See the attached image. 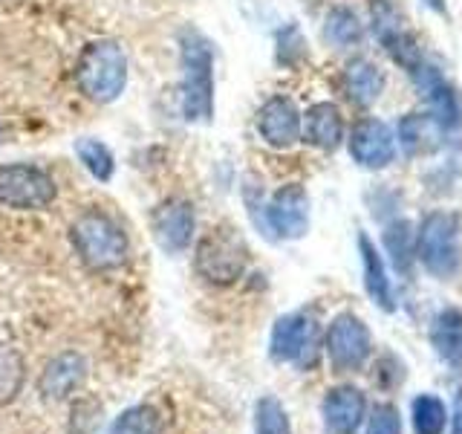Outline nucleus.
<instances>
[{
	"label": "nucleus",
	"mask_w": 462,
	"mask_h": 434,
	"mask_svg": "<svg viewBox=\"0 0 462 434\" xmlns=\"http://www.w3.org/2000/svg\"><path fill=\"white\" fill-rule=\"evenodd\" d=\"M180 64L185 119L208 125L214 119V47L199 29L180 33Z\"/></svg>",
	"instance_id": "f257e3e1"
},
{
	"label": "nucleus",
	"mask_w": 462,
	"mask_h": 434,
	"mask_svg": "<svg viewBox=\"0 0 462 434\" xmlns=\"http://www.w3.org/2000/svg\"><path fill=\"white\" fill-rule=\"evenodd\" d=\"M69 238L81 260L93 269H119L130 258V241L125 229L113 221L110 214L90 209L76 217V223L69 229Z\"/></svg>",
	"instance_id": "f03ea898"
},
{
	"label": "nucleus",
	"mask_w": 462,
	"mask_h": 434,
	"mask_svg": "<svg viewBox=\"0 0 462 434\" xmlns=\"http://www.w3.org/2000/svg\"><path fill=\"white\" fill-rule=\"evenodd\" d=\"M127 55L122 50L119 41H110V38H101L87 43L81 58H79V87L81 93L96 101V105H110L116 101L127 87Z\"/></svg>",
	"instance_id": "7ed1b4c3"
},
{
	"label": "nucleus",
	"mask_w": 462,
	"mask_h": 434,
	"mask_svg": "<svg viewBox=\"0 0 462 434\" xmlns=\"http://www.w3.org/2000/svg\"><path fill=\"white\" fill-rule=\"evenodd\" d=\"M416 258L433 278H454L462 267V221L454 212H430L416 235Z\"/></svg>",
	"instance_id": "20e7f679"
},
{
	"label": "nucleus",
	"mask_w": 462,
	"mask_h": 434,
	"mask_svg": "<svg viewBox=\"0 0 462 434\" xmlns=\"http://www.w3.org/2000/svg\"><path fill=\"white\" fill-rule=\"evenodd\" d=\"M249 267V246L235 226H214L199 238L194 269L211 287H231Z\"/></svg>",
	"instance_id": "39448f33"
},
{
	"label": "nucleus",
	"mask_w": 462,
	"mask_h": 434,
	"mask_svg": "<svg viewBox=\"0 0 462 434\" xmlns=\"http://www.w3.org/2000/svg\"><path fill=\"white\" fill-rule=\"evenodd\" d=\"M58 197V185L47 171L29 163L0 165V206L38 212L52 206Z\"/></svg>",
	"instance_id": "423d86ee"
},
{
	"label": "nucleus",
	"mask_w": 462,
	"mask_h": 434,
	"mask_svg": "<svg viewBox=\"0 0 462 434\" xmlns=\"http://www.w3.org/2000/svg\"><path fill=\"white\" fill-rule=\"evenodd\" d=\"M269 356L283 365L312 368L318 359V322L310 313H286L272 327Z\"/></svg>",
	"instance_id": "0eeeda50"
},
{
	"label": "nucleus",
	"mask_w": 462,
	"mask_h": 434,
	"mask_svg": "<svg viewBox=\"0 0 462 434\" xmlns=\"http://www.w3.org/2000/svg\"><path fill=\"white\" fill-rule=\"evenodd\" d=\"M327 356L332 362V368L346 373V371H358L365 368V362L370 359V330L353 313H341L329 322L327 336H324Z\"/></svg>",
	"instance_id": "6e6552de"
},
{
	"label": "nucleus",
	"mask_w": 462,
	"mask_h": 434,
	"mask_svg": "<svg viewBox=\"0 0 462 434\" xmlns=\"http://www.w3.org/2000/svg\"><path fill=\"white\" fill-rule=\"evenodd\" d=\"M263 226L281 241H298L310 231V194L300 183H286L263 203Z\"/></svg>",
	"instance_id": "1a4fd4ad"
},
{
	"label": "nucleus",
	"mask_w": 462,
	"mask_h": 434,
	"mask_svg": "<svg viewBox=\"0 0 462 434\" xmlns=\"http://www.w3.org/2000/svg\"><path fill=\"white\" fill-rule=\"evenodd\" d=\"M370 21H373V33L382 41L387 55L413 76V72L425 64V58H422V50H419V41L413 38L411 29L404 26L402 14L390 6L387 0H375L370 9Z\"/></svg>",
	"instance_id": "9d476101"
},
{
	"label": "nucleus",
	"mask_w": 462,
	"mask_h": 434,
	"mask_svg": "<svg viewBox=\"0 0 462 434\" xmlns=\"http://www.w3.org/2000/svg\"><path fill=\"white\" fill-rule=\"evenodd\" d=\"M151 231L159 243V250H165L168 255H180L188 246L194 243L197 235V212L188 200L171 197L165 203H159L151 214Z\"/></svg>",
	"instance_id": "9b49d317"
},
{
	"label": "nucleus",
	"mask_w": 462,
	"mask_h": 434,
	"mask_svg": "<svg viewBox=\"0 0 462 434\" xmlns=\"http://www.w3.org/2000/svg\"><path fill=\"white\" fill-rule=\"evenodd\" d=\"M413 79L422 90L428 108H430V119L437 122L439 130H459L462 127V99L457 93V87L448 81L439 70H433L430 64H422Z\"/></svg>",
	"instance_id": "f8f14e48"
},
{
	"label": "nucleus",
	"mask_w": 462,
	"mask_h": 434,
	"mask_svg": "<svg viewBox=\"0 0 462 434\" xmlns=\"http://www.w3.org/2000/svg\"><path fill=\"white\" fill-rule=\"evenodd\" d=\"M350 154L361 168H387L396 156V139L382 119H361L350 134Z\"/></svg>",
	"instance_id": "ddd939ff"
},
{
	"label": "nucleus",
	"mask_w": 462,
	"mask_h": 434,
	"mask_svg": "<svg viewBox=\"0 0 462 434\" xmlns=\"http://www.w3.org/2000/svg\"><path fill=\"white\" fill-rule=\"evenodd\" d=\"M300 110L289 96H272L257 113V134L272 148H292L300 139Z\"/></svg>",
	"instance_id": "4468645a"
},
{
	"label": "nucleus",
	"mask_w": 462,
	"mask_h": 434,
	"mask_svg": "<svg viewBox=\"0 0 462 434\" xmlns=\"http://www.w3.org/2000/svg\"><path fill=\"white\" fill-rule=\"evenodd\" d=\"M367 400L356 385L332 388L321 402V420L327 434H356L365 423Z\"/></svg>",
	"instance_id": "2eb2a0df"
},
{
	"label": "nucleus",
	"mask_w": 462,
	"mask_h": 434,
	"mask_svg": "<svg viewBox=\"0 0 462 434\" xmlns=\"http://www.w3.org/2000/svg\"><path fill=\"white\" fill-rule=\"evenodd\" d=\"M300 134L318 151H336L344 142V116L332 101H318L300 119Z\"/></svg>",
	"instance_id": "dca6fc26"
},
{
	"label": "nucleus",
	"mask_w": 462,
	"mask_h": 434,
	"mask_svg": "<svg viewBox=\"0 0 462 434\" xmlns=\"http://www.w3.org/2000/svg\"><path fill=\"white\" fill-rule=\"evenodd\" d=\"M87 376V359L76 351L58 354L41 373V394L50 400H64L76 391Z\"/></svg>",
	"instance_id": "f3484780"
},
{
	"label": "nucleus",
	"mask_w": 462,
	"mask_h": 434,
	"mask_svg": "<svg viewBox=\"0 0 462 434\" xmlns=\"http://www.w3.org/2000/svg\"><path fill=\"white\" fill-rule=\"evenodd\" d=\"M358 255H361V269H365V293L379 310L393 313L396 310L393 284H390V275L384 269L379 250H375L367 235H358Z\"/></svg>",
	"instance_id": "a211bd4d"
},
{
	"label": "nucleus",
	"mask_w": 462,
	"mask_h": 434,
	"mask_svg": "<svg viewBox=\"0 0 462 434\" xmlns=\"http://www.w3.org/2000/svg\"><path fill=\"white\" fill-rule=\"evenodd\" d=\"M430 347L445 365L462 368V310L445 307L430 318Z\"/></svg>",
	"instance_id": "6ab92c4d"
},
{
	"label": "nucleus",
	"mask_w": 462,
	"mask_h": 434,
	"mask_svg": "<svg viewBox=\"0 0 462 434\" xmlns=\"http://www.w3.org/2000/svg\"><path fill=\"white\" fill-rule=\"evenodd\" d=\"M344 90L356 105L370 108L384 93V72L370 58H353L344 67Z\"/></svg>",
	"instance_id": "aec40b11"
},
{
	"label": "nucleus",
	"mask_w": 462,
	"mask_h": 434,
	"mask_svg": "<svg viewBox=\"0 0 462 434\" xmlns=\"http://www.w3.org/2000/svg\"><path fill=\"white\" fill-rule=\"evenodd\" d=\"M324 38L336 50H350L358 47L361 38H365V26L350 6H332L324 18Z\"/></svg>",
	"instance_id": "412c9836"
},
{
	"label": "nucleus",
	"mask_w": 462,
	"mask_h": 434,
	"mask_svg": "<svg viewBox=\"0 0 462 434\" xmlns=\"http://www.w3.org/2000/svg\"><path fill=\"white\" fill-rule=\"evenodd\" d=\"M437 134H439L437 122L425 113H408V116H402V122H399V142L408 156H416L433 148V145H437Z\"/></svg>",
	"instance_id": "4be33fe9"
},
{
	"label": "nucleus",
	"mask_w": 462,
	"mask_h": 434,
	"mask_svg": "<svg viewBox=\"0 0 462 434\" xmlns=\"http://www.w3.org/2000/svg\"><path fill=\"white\" fill-rule=\"evenodd\" d=\"M107 434H162V417L148 402H136L113 417Z\"/></svg>",
	"instance_id": "5701e85b"
},
{
	"label": "nucleus",
	"mask_w": 462,
	"mask_h": 434,
	"mask_svg": "<svg viewBox=\"0 0 462 434\" xmlns=\"http://www.w3.org/2000/svg\"><path fill=\"white\" fill-rule=\"evenodd\" d=\"M411 423L416 434H442L448 426V409L439 397L419 394L411 402Z\"/></svg>",
	"instance_id": "b1692460"
},
{
	"label": "nucleus",
	"mask_w": 462,
	"mask_h": 434,
	"mask_svg": "<svg viewBox=\"0 0 462 434\" xmlns=\"http://www.w3.org/2000/svg\"><path fill=\"white\" fill-rule=\"evenodd\" d=\"M384 250L399 272H408L416 258V235L408 221H396L384 229Z\"/></svg>",
	"instance_id": "393cba45"
},
{
	"label": "nucleus",
	"mask_w": 462,
	"mask_h": 434,
	"mask_svg": "<svg viewBox=\"0 0 462 434\" xmlns=\"http://www.w3.org/2000/svg\"><path fill=\"white\" fill-rule=\"evenodd\" d=\"M76 154L81 159V165L93 174V180L98 183H110L116 174V156L105 142L98 139H79L76 142Z\"/></svg>",
	"instance_id": "a878e982"
},
{
	"label": "nucleus",
	"mask_w": 462,
	"mask_h": 434,
	"mask_svg": "<svg viewBox=\"0 0 462 434\" xmlns=\"http://www.w3.org/2000/svg\"><path fill=\"white\" fill-rule=\"evenodd\" d=\"M254 434H292V423L281 400L260 397L254 405Z\"/></svg>",
	"instance_id": "bb28decb"
},
{
	"label": "nucleus",
	"mask_w": 462,
	"mask_h": 434,
	"mask_svg": "<svg viewBox=\"0 0 462 434\" xmlns=\"http://www.w3.org/2000/svg\"><path fill=\"white\" fill-rule=\"evenodd\" d=\"M274 43H278V47H274V58H278V64L283 67H295L300 58L307 55V41H303L300 29L295 24L283 26L278 38H274Z\"/></svg>",
	"instance_id": "cd10ccee"
},
{
	"label": "nucleus",
	"mask_w": 462,
	"mask_h": 434,
	"mask_svg": "<svg viewBox=\"0 0 462 434\" xmlns=\"http://www.w3.org/2000/svg\"><path fill=\"white\" fill-rule=\"evenodd\" d=\"M21 380H23V368L18 354L0 351V402L9 400L21 388Z\"/></svg>",
	"instance_id": "c85d7f7f"
},
{
	"label": "nucleus",
	"mask_w": 462,
	"mask_h": 434,
	"mask_svg": "<svg viewBox=\"0 0 462 434\" xmlns=\"http://www.w3.org/2000/svg\"><path fill=\"white\" fill-rule=\"evenodd\" d=\"M365 434H402V423H399V411L396 405L390 402H379L370 411L367 420V431Z\"/></svg>",
	"instance_id": "c756f323"
},
{
	"label": "nucleus",
	"mask_w": 462,
	"mask_h": 434,
	"mask_svg": "<svg viewBox=\"0 0 462 434\" xmlns=\"http://www.w3.org/2000/svg\"><path fill=\"white\" fill-rule=\"evenodd\" d=\"M451 434H462V388L457 391V397H454V411H451Z\"/></svg>",
	"instance_id": "7c9ffc66"
},
{
	"label": "nucleus",
	"mask_w": 462,
	"mask_h": 434,
	"mask_svg": "<svg viewBox=\"0 0 462 434\" xmlns=\"http://www.w3.org/2000/svg\"><path fill=\"white\" fill-rule=\"evenodd\" d=\"M425 6L433 9V12H439V14H445V0H425Z\"/></svg>",
	"instance_id": "2f4dec72"
}]
</instances>
